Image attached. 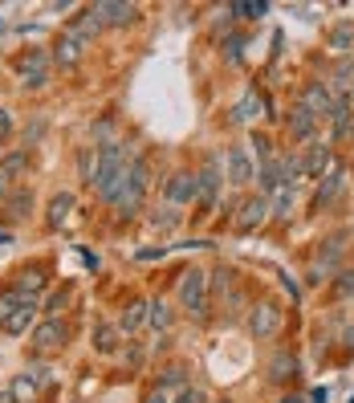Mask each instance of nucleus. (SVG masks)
I'll return each instance as SVG.
<instances>
[{
  "label": "nucleus",
  "instance_id": "obj_1",
  "mask_svg": "<svg viewBox=\"0 0 354 403\" xmlns=\"http://www.w3.org/2000/svg\"><path fill=\"white\" fill-rule=\"evenodd\" d=\"M122 176H127V151L118 143H102L98 147V167L90 171V183L98 188V195L114 204V195L122 188Z\"/></svg>",
  "mask_w": 354,
  "mask_h": 403
},
{
  "label": "nucleus",
  "instance_id": "obj_2",
  "mask_svg": "<svg viewBox=\"0 0 354 403\" xmlns=\"http://www.w3.org/2000/svg\"><path fill=\"white\" fill-rule=\"evenodd\" d=\"M143 195H147V163H143V159H135V163H127L122 188H118V195H114L118 220H130L135 212L143 208Z\"/></svg>",
  "mask_w": 354,
  "mask_h": 403
},
{
  "label": "nucleus",
  "instance_id": "obj_3",
  "mask_svg": "<svg viewBox=\"0 0 354 403\" xmlns=\"http://www.w3.org/2000/svg\"><path fill=\"white\" fill-rule=\"evenodd\" d=\"M179 302H183V310L192 318H204L208 314V273L188 269V273L179 277Z\"/></svg>",
  "mask_w": 354,
  "mask_h": 403
},
{
  "label": "nucleus",
  "instance_id": "obj_4",
  "mask_svg": "<svg viewBox=\"0 0 354 403\" xmlns=\"http://www.w3.org/2000/svg\"><path fill=\"white\" fill-rule=\"evenodd\" d=\"M281 310L273 306V302H261V306H253V314H249V330H253V339H277L281 334Z\"/></svg>",
  "mask_w": 354,
  "mask_h": 403
},
{
  "label": "nucleus",
  "instance_id": "obj_5",
  "mask_svg": "<svg viewBox=\"0 0 354 403\" xmlns=\"http://www.w3.org/2000/svg\"><path fill=\"white\" fill-rule=\"evenodd\" d=\"M302 106H306L314 118H330L334 106H338V98H334V90H330L326 81H309L306 94H302Z\"/></svg>",
  "mask_w": 354,
  "mask_h": 403
},
{
  "label": "nucleus",
  "instance_id": "obj_6",
  "mask_svg": "<svg viewBox=\"0 0 354 403\" xmlns=\"http://www.w3.org/2000/svg\"><path fill=\"white\" fill-rule=\"evenodd\" d=\"M94 13L102 16V25L127 29V25H135V21L143 16V8H139V4H122V0H102V4H94Z\"/></svg>",
  "mask_w": 354,
  "mask_h": 403
},
{
  "label": "nucleus",
  "instance_id": "obj_7",
  "mask_svg": "<svg viewBox=\"0 0 354 403\" xmlns=\"http://www.w3.org/2000/svg\"><path fill=\"white\" fill-rule=\"evenodd\" d=\"M69 339V330H65V322H57V318H49V322H41L37 330H33V351H41V355H49V351H57L62 342Z\"/></svg>",
  "mask_w": 354,
  "mask_h": 403
},
{
  "label": "nucleus",
  "instance_id": "obj_8",
  "mask_svg": "<svg viewBox=\"0 0 354 403\" xmlns=\"http://www.w3.org/2000/svg\"><path fill=\"white\" fill-rule=\"evenodd\" d=\"M216 195H220V167H216V163H204V171L195 176V200H200L204 208H212Z\"/></svg>",
  "mask_w": 354,
  "mask_h": 403
},
{
  "label": "nucleus",
  "instance_id": "obj_9",
  "mask_svg": "<svg viewBox=\"0 0 354 403\" xmlns=\"http://www.w3.org/2000/svg\"><path fill=\"white\" fill-rule=\"evenodd\" d=\"M65 33H74L78 41H90V37H98V33H102V16H98L94 8H81V13L69 21V29H65Z\"/></svg>",
  "mask_w": 354,
  "mask_h": 403
},
{
  "label": "nucleus",
  "instance_id": "obj_10",
  "mask_svg": "<svg viewBox=\"0 0 354 403\" xmlns=\"http://www.w3.org/2000/svg\"><path fill=\"white\" fill-rule=\"evenodd\" d=\"M265 216H269V200H265V195H253V200H244V208H241V216H236V225L249 232V228L265 225Z\"/></svg>",
  "mask_w": 354,
  "mask_h": 403
},
{
  "label": "nucleus",
  "instance_id": "obj_11",
  "mask_svg": "<svg viewBox=\"0 0 354 403\" xmlns=\"http://www.w3.org/2000/svg\"><path fill=\"white\" fill-rule=\"evenodd\" d=\"M74 192H57L53 200H49V208H45V220H49V228H62L65 220H69V212H74Z\"/></svg>",
  "mask_w": 354,
  "mask_h": 403
},
{
  "label": "nucleus",
  "instance_id": "obj_12",
  "mask_svg": "<svg viewBox=\"0 0 354 403\" xmlns=\"http://www.w3.org/2000/svg\"><path fill=\"white\" fill-rule=\"evenodd\" d=\"M53 49H57V53H53V57H57V65H65V69H69V65L81 62V49H86V41H78L74 33H62Z\"/></svg>",
  "mask_w": 354,
  "mask_h": 403
},
{
  "label": "nucleus",
  "instance_id": "obj_13",
  "mask_svg": "<svg viewBox=\"0 0 354 403\" xmlns=\"http://www.w3.org/2000/svg\"><path fill=\"white\" fill-rule=\"evenodd\" d=\"M167 200H171V204H188V200H195V176L176 171V176L167 179Z\"/></svg>",
  "mask_w": 354,
  "mask_h": 403
},
{
  "label": "nucleus",
  "instance_id": "obj_14",
  "mask_svg": "<svg viewBox=\"0 0 354 403\" xmlns=\"http://www.w3.org/2000/svg\"><path fill=\"white\" fill-rule=\"evenodd\" d=\"M13 290L21 293V297L37 302V297H41V290H45V269H21V277H16Z\"/></svg>",
  "mask_w": 354,
  "mask_h": 403
},
{
  "label": "nucleus",
  "instance_id": "obj_15",
  "mask_svg": "<svg viewBox=\"0 0 354 403\" xmlns=\"http://www.w3.org/2000/svg\"><path fill=\"white\" fill-rule=\"evenodd\" d=\"M342 183H346V176H342V167H334L330 176L318 183V195H314V208H326L330 200H338V192H342Z\"/></svg>",
  "mask_w": 354,
  "mask_h": 403
},
{
  "label": "nucleus",
  "instance_id": "obj_16",
  "mask_svg": "<svg viewBox=\"0 0 354 403\" xmlns=\"http://www.w3.org/2000/svg\"><path fill=\"white\" fill-rule=\"evenodd\" d=\"M33 310H37V302H29V306L13 310V314L0 322V330H4V334H25V330L33 326Z\"/></svg>",
  "mask_w": 354,
  "mask_h": 403
},
{
  "label": "nucleus",
  "instance_id": "obj_17",
  "mask_svg": "<svg viewBox=\"0 0 354 403\" xmlns=\"http://www.w3.org/2000/svg\"><path fill=\"white\" fill-rule=\"evenodd\" d=\"M314 127H318V118H314L306 106H297V110L290 114V135L293 139H314Z\"/></svg>",
  "mask_w": 354,
  "mask_h": 403
},
{
  "label": "nucleus",
  "instance_id": "obj_18",
  "mask_svg": "<svg viewBox=\"0 0 354 403\" xmlns=\"http://www.w3.org/2000/svg\"><path fill=\"white\" fill-rule=\"evenodd\" d=\"M143 322H147V302H143V297H135V302H130V306L122 310V318H118V330L135 334V330H139Z\"/></svg>",
  "mask_w": 354,
  "mask_h": 403
},
{
  "label": "nucleus",
  "instance_id": "obj_19",
  "mask_svg": "<svg viewBox=\"0 0 354 403\" xmlns=\"http://www.w3.org/2000/svg\"><path fill=\"white\" fill-rule=\"evenodd\" d=\"M293 375H297V358H293L290 351H281V355L269 363V379H273V383H290Z\"/></svg>",
  "mask_w": 354,
  "mask_h": 403
},
{
  "label": "nucleus",
  "instance_id": "obj_20",
  "mask_svg": "<svg viewBox=\"0 0 354 403\" xmlns=\"http://www.w3.org/2000/svg\"><path fill=\"white\" fill-rule=\"evenodd\" d=\"M29 171V151H8L4 159H0V179H16Z\"/></svg>",
  "mask_w": 354,
  "mask_h": 403
},
{
  "label": "nucleus",
  "instance_id": "obj_21",
  "mask_svg": "<svg viewBox=\"0 0 354 403\" xmlns=\"http://www.w3.org/2000/svg\"><path fill=\"white\" fill-rule=\"evenodd\" d=\"M228 179L232 183H249L253 179V163H249L244 151H228Z\"/></svg>",
  "mask_w": 354,
  "mask_h": 403
},
{
  "label": "nucleus",
  "instance_id": "obj_22",
  "mask_svg": "<svg viewBox=\"0 0 354 403\" xmlns=\"http://www.w3.org/2000/svg\"><path fill=\"white\" fill-rule=\"evenodd\" d=\"M285 183V176H281V159H269V163H261V195L269 200V192H277Z\"/></svg>",
  "mask_w": 354,
  "mask_h": 403
},
{
  "label": "nucleus",
  "instance_id": "obj_23",
  "mask_svg": "<svg viewBox=\"0 0 354 403\" xmlns=\"http://www.w3.org/2000/svg\"><path fill=\"white\" fill-rule=\"evenodd\" d=\"M29 208H33V195L29 192H13L8 195V204H4V220H25V216H29Z\"/></svg>",
  "mask_w": 354,
  "mask_h": 403
},
{
  "label": "nucleus",
  "instance_id": "obj_24",
  "mask_svg": "<svg viewBox=\"0 0 354 403\" xmlns=\"http://www.w3.org/2000/svg\"><path fill=\"white\" fill-rule=\"evenodd\" d=\"M326 45L338 49V53H346V49H354V25L346 21V25H334V29L326 33Z\"/></svg>",
  "mask_w": 354,
  "mask_h": 403
},
{
  "label": "nucleus",
  "instance_id": "obj_25",
  "mask_svg": "<svg viewBox=\"0 0 354 403\" xmlns=\"http://www.w3.org/2000/svg\"><path fill=\"white\" fill-rule=\"evenodd\" d=\"M330 123H334V135H338V139L354 135V110L346 106V102H338V106H334V114H330Z\"/></svg>",
  "mask_w": 354,
  "mask_h": 403
},
{
  "label": "nucleus",
  "instance_id": "obj_26",
  "mask_svg": "<svg viewBox=\"0 0 354 403\" xmlns=\"http://www.w3.org/2000/svg\"><path fill=\"white\" fill-rule=\"evenodd\" d=\"M147 322L155 326V330H167V326H171V306H167L163 297L147 302Z\"/></svg>",
  "mask_w": 354,
  "mask_h": 403
},
{
  "label": "nucleus",
  "instance_id": "obj_27",
  "mask_svg": "<svg viewBox=\"0 0 354 403\" xmlns=\"http://www.w3.org/2000/svg\"><path fill=\"white\" fill-rule=\"evenodd\" d=\"M257 110H265V94H249V98L236 102L232 118H236V123H249V118H257Z\"/></svg>",
  "mask_w": 354,
  "mask_h": 403
},
{
  "label": "nucleus",
  "instance_id": "obj_28",
  "mask_svg": "<svg viewBox=\"0 0 354 403\" xmlns=\"http://www.w3.org/2000/svg\"><path fill=\"white\" fill-rule=\"evenodd\" d=\"M114 346H118V330L102 322L94 330V351H98V355H114Z\"/></svg>",
  "mask_w": 354,
  "mask_h": 403
},
{
  "label": "nucleus",
  "instance_id": "obj_29",
  "mask_svg": "<svg viewBox=\"0 0 354 403\" xmlns=\"http://www.w3.org/2000/svg\"><path fill=\"white\" fill-rule=\"evenodd\" d=\"M16 69H21V78H29V74H37V69H45V53L33 49V53H25V57H16Z\"/></svg>",
  "mask_w": 354,
  "mask_h": 403
},
{
  "label": "nucleus",
  "instance_id": "obj_30",
  "mask_svg": "<svg viewBox=\"0 0 354 403\" xmlns=\"http://www.w3.org/2000/svg\"><path fill=\"white\" fill-rule=\"evenodd\" d=\"M228 13L244 16V21H253V16H265L269 13V4H257V0H236V4H228Z\"/></svg>",
  "mask_w": 354,
  "mask_h": 403
},
{
  "label": "nucleus",
  "instance_id": "obj_31",
  "mask_svg": "<svg viewBox=\"0 0 354 403\" xmlns=\"http://www.w3.org/2000/svg\"><path fill=\"white\" fill-rule=\"evenodd\" d=\"M326 163H330V151H326V147H314V151L306 155V163H302V167H306L309 176H322Z\"/></svg>",
  "mask_w": 354,
  "mask_h": 403
},
{
  "label": "nucleus",
  "instance_id": "obj_32",
  "mask_svg": "<svg viewBox=\"0 0 354 403\" xmlns=\"http://www.w3.org/2000/svg\"><path fill=\"white\" fill-rule=\"evenodd\" d=\"M21 306H29V297H21L16 290H4V293H0V322H4L13 310H21Z\"/></svg>",
  "mask_w": 354,
  "mask_h": 403
},
{
  "label": "nucleus",
  "instance_id": "obj_33",
  "mask_svg": "<svg viewBox=\"0 0 354 403\" xmlns=\"http://www.w3.org/2000/svg\"><path fill=\"white\" fill-rule=\"evenodd\" d=\"M290 208H293V183H281L273 192V212L277 216H290Z\"/></svg>",
  "mask_w": 354,
  "mask_h": 403
},
{
  "label": "nucleus",
  "instance_id": "obj_34",
  "mask_svg": "<svg viewBox=\"0 0 354 403\" xmlns=\"http://www.w3.org/2000/svg\"><path fill=\"white\" fill-rule=\"evenodd\" d=\"M37 391H41V383L29 375V379H21V383L13 387V399L16 403H33V399H37Z\"/></svg>",
  "mask_w": 354,
  "mask_h": 403
},
{
  "label": "nucleus",
  "instance_id": "obj_35",
  "mask_svg": "<svg viewBox=\"0 0 354 403\" xmlns=\"http://www.w3.org/2000/svg\"><path fill=\"white\" fill-rule=\"evenodd\" d=\"M232 277H236L232 269H216V273L208 277V290L212 293H228V290H232Z\"/></svg>",
  "mask_w": 354,
  "mask_h": 403
},
{
  "label": "nucleus",
  "instance_id": "obj_36",
  "mask_svg": "<svg viewBox=\"0 0 354 403\" xmlns=\"http://www.w3.org/2000/svg\"><path fill=\"white\" fill-rule=\"evenodd\" d=\"M151 225H155V228H163V232H171V228L179 225L176 208H159V212H155V216H151Z\"/></svg>",
  "mask_w": 354,
  "mask_h": 403
},
{
  "label": "nucleus",
  "instance_id": "obj_37",
  "mask_svg": "<svg viewBox=\"0 0 354 403\" xmlns=\"http://www.w3.org/2000/svg\"><path fill=\"white\" fill-rule=\"evenodd\" d=\"M183 367H167V371H163V379H159V391H167V387H183Z\"/></svg>",
  "mask_w": 354,
  "mask_h": 403
},
{
  "label": "nucleus",
  "instance_id": "obj_38",
  "mask_svg": "<svg viewBox=\"0 0 354 403\" xmlns=\"http://www.w3.org/2000/svg\"><path fill=\"white\" fill-rule=\"evenodd\" d=\"M69 302V290H57V293H49V302H45V314H57V310Z\"/></svg>",
  "mask_w": 354,
  "mask_h": 403
},
{
  "label": "nucleus",
  "instance_id": "obj_39",
  "mask_svg": "<svg viewBox=\"0 0 354 403\" xmlns=\"http://www.w3.org/2000/svg\"><path fill=\"white\" fill-rule=\"evenodd\" d=\"M241 49H244V37H232V41H224V57L228 62H241Z\"/></svg>",
  "mask_w": 354,
  "mask_h": 403
},
{
  "label": "nucleus",
  "instance_id": "obj_40",
  "mask_svg": "<svg viewBox=\"0 0 354 403\" xmlns=\"http://www.w3.org/2000/svg\"><path fill=\"white\" fill-rule=\"evenodd\" d=\"M338 277H342V281L334 285V290H338V297H350V293H354V269H346V273H338Z\"/></svg>",
  "mask_w": 354,
  "mask_h": 403
},
{
  "label": "nucleus",
  "instance_id": "obj_41",
  "mask_svg": "<svg viewBox=\"0 0 354 403\" xmlns=\"http://www.w3.org/2000/svg\"><path fill=\"white\" fill-rule=\"evenodd\" d=\"M176 403H208V395H204L200 387H183V395H179Z\"/></svg>",
  "mask_w": 354,
  "mask_h": 403
},
{
  "label": "nucleus",
  "instance_id": "obj_42",
  "mask_svg": "<svg viewBox=\"0 0 354 403\" xmlns=\"http://www.w3.org/2000/svg\"><path fill=\"white\" fill-rule=\"evenodd\" d=\"M25 86H29V90H41V86H49V69H37V74H29V78H25Z\"/></svg>",
  "mask_w": 354,
  "mask_h": 403
},
{
  "label": "nucleus",
  "instance_id": "obj_43",
  "mask_svg": "<svg viewBox=\"0 0 354 403\" xmlns=\"http://www.w3.org/2000/svg\"><path fill=\"white\" fill-rule=\"evenodd\" d=\"M253 147H257V151H261V159L269 163V155H273V143H269L265 135H253Z\"/></svg>",
  "mask_w": 354,
  "mask_h": 403
},
{
  "label": "nucleus",
  "instance_id": "obj_44",
  "mask_svg": "<svg viewBox=\"0 0 354 403\" xmlns=\"http://www.w3.org/2000/svg\"><path fill=\"white\" fill-rule=\"evenodd\" d=\"M8 130H13V118H8V110H0V139H4Z\"/></svg>",
  "mask_w": 354,
  "mask_h": 403
},
{
  "label": "nucleus",
  "instance_id": "obj_45",
  "mask_svg": "<svg viewBox=\"0 0 354 403\" xmlns=\"http://www.w3.org/2000/svg\"><path fill=\"white\" fill-rule=\"evenodd\" d=\"M309 403H330V391H326V387H314V395H309Z\"/></svg>",
  "mask_w": 354,
  "mask_h": 403
},
{
  "label": "nucleus",
  "instance_id": "obj_46",
  "mask_svg": "<svg viewBox=\"0 0 354 403\" xmlns=\"http://www.w3.org/2000/svg\"><path fill=\"white\" fill-rule=\"evenodd\" d=\"M147 403H171V399H167V391H151V395H147Z\"/></svg>",
  "mask_w": 354,
  "mask_h": 403
},
{
  "label": "nucleus",
  "instance_id": "obj_47",
  "mask_svg": "<svg viewBox=\"0 0 354 403\" xmlns=\"http://www.w3.org/2000/svg\"><path fill=\"white\" fill-rule=\"evenodd\" d=\"M0 403H16V399H13V391H0Z\"/></svg>",
  "mask_w": 354,
  "mask_h": 403
},
{
  "label": "nucleus",
  "instance_id": "obj_48",
  "mask_svg": "<svg viewBox=\"0 0 354 403\" xmlns=\"http://www.w3.org/2000/svg\"><path fill=\"white\" fill-rule=\"evenodd\" d=\"M4 195H8V179H0V200H4Z\"/></svg>",
  "mask_w": 354,
  "mask_h": 403
},
{
  "label": "nucleus",
  "instance_id": "obj_49",
  "mask_svg": "<svg viewBox=\"0 0 354 403\" xmlns=\"http://www.w3.org/2000/svg\"><path fill=\"white\" fill-rule=\"evenodd\" d=\"M281 403H306V399H297V395H290V399H281Z\"/></svg>",
  "mask_w": 354,
  "mask_h": 403
},
{
  "label": "nucleus",
  "instance_id": "obj_50",
  "mask_svg": "<svg viewBox=\"0 0 354 403\" xmlns=\"http://www.w3.org/2000/svg\"><path fill=\"white\" fill-rule=\"evenodd\" d=\"M350 403H354V395H350Z\"/></svg>",
  "mask_w": 354,
  "mask_h": 403
},
{
  "label": "nucleus",
  "instance_id": "obj_51",
  "mask_svg": "<svg viewBox=\"0 0 354 403\" xmlns=\"http://www.w3.org/2000/svg\"><path fill=\"white\" fill-rule=\"evenodd\" d=\"M224 403H228V399H224Z\"/></svg>",
  "mask_w": 354,
  "mask_h": 403
}]
</instances>
